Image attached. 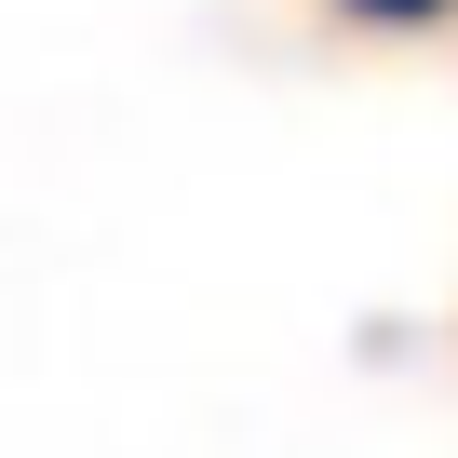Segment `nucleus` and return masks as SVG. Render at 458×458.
<instances>
[{"label": "nucleus", "mask_w": 458, "mask_h": 458, "mask_svg": "<svg viewBox=\"0 0 458 458\" xmlns=\"http://www.w3.org/2000/svg\"><path fill=\"white\" fill-rule=\"evenodd\" d=\"M337 14H377V28H431L445 0H337Z\"/></svg>", "instance_id": "nucleus-1"}]
</instances>
